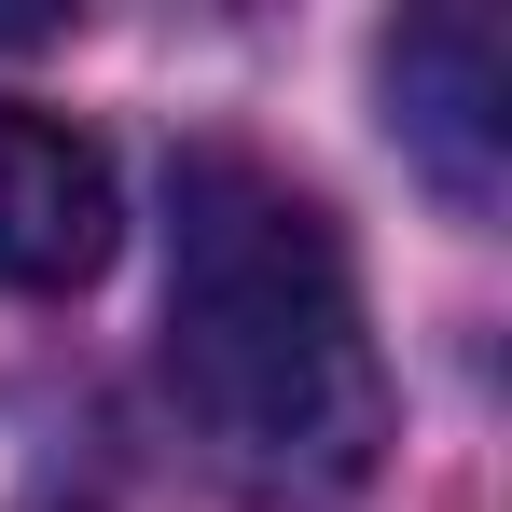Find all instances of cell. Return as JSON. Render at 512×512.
Listing matches in <instances>:
<instances>
[{
    "label": "cell",
    "instance_id": "6da1fadb",
    "mask_svg": "<svg viewBox=\"0 0 512 512\" xmlns=\"http://www.w3.org/2000/svg\"><path fill=\"white\" fill-rule=\"evenodd\" d=\"M167 402L194 457L263 512H333L388 457L360 263L333 208L236 139H194L167 167Z\"/></svg>",
    "mask_w": 512,
    "mask_h": 512
},
{
    "label": "cell",
    "instance_id": "7a4b0ae2",
    "mask_svg": "<svg viewBox=\"0 0 512 512\" xmlns=\"http://www.w3.org/2000/svg\"><path fill=\"white\" fill-rule=\"evenodd\" d=\"M374 84H388V125L402 153L429 167V194L457 222L499 208V167H512V70H499V28L485 14H402L374 42Z\"/></svg>",
    "mask_w": 512,
    "mask_h": 512
},
{
    "label": "cell",
    "instance_id": "3957f363",
    "mask_svg": "<svg viewBox=\"0 0 512 512\" xmlns=\"http://www.w3.org/2000/svg\"><path fill=\"white\" fill-rule=\"evenodd\" d=\"M111 153L56 111H0V291H84L111 263Z\"/></svg>",
    "mask_w": 512,
    "mask_h": 512
},
{
    "label": "cell",
    "instance_id": "277c9868",
    "mask_svg": "<svg viewBox=\"0 0 512 512\" xmlns=\"http://www.w3.org/2000/svg\"><path fill=\"white\" fill-rule=\"evenodd\" d=\"M28 42H56V14H0V56H28Z\"/></svg>",
    "mask_w": 512,
    "mask_h": 512
}]
</instances>
